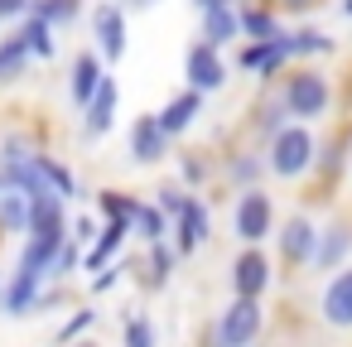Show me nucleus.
<instances>
[{
    "label": "nucleus",
    "mask_w": 352,
    "mask_h": 347,
    "mask_svg": "<svg viewBox=\"0 0 352 347\" xmlns=\"http://www.w3.org/2000/svg\"><path fill=\"white\" fill-rule=\"evenodd\" d=\"M121 275H126V260H111L107 270H97V275H92V289H97V294H107V289H111Z\"/></svg>",
    "instance_id": "nucleus-38"
},
{
    "label": "nucleus",
    "mask_w": 352,
    "mask_h": 347,
    "mask_svg": "<svg viewBox=\"0 0 352 347\" xmlns=\"http://www.w3.org/2000/svg\"><path fill=\"white\" fill-rule=\"evenodd\" d=\"M256 126H261V135H265V140H270L275 131H285V126H289V111H285L280 92H275V102H265V107H261V121H256Z\"/></svg>",
    "instance_id": "nucleus-34"
},
{
    "label": "nucleus",
    "mask_w": 352,
    "mask_h": 347,
    "mask_svg": "<svg viewBox=\"0 0 352 347\" xmlns=\"http://www.w3.org/2000/svg\"><path fill=\"white\" fill-rule=\"evenodd\" d=\"M314 159H318V135H314V126L289 121L285 131H275V135L265 140V174H275V179H285V183L309 179V174H314Z\"/></svg>",
    "instance_id": "nucleus-2"
},
{
    "label": "nucleus",
    "mask_w": 352,
    "mask_h": 347,
    "mask_svg": "<svg viewBox=\"0 0 352 347\" xmlns=\"http://www.w3.org/2000/svg\"><path fill=\"white\" fill-rule=\"evenodd\" d=\"M34 58H30V49H25V39L20 34H6L0 39V82H15V78H25V68H30Z\"/></svg>",
    "instance_id": "nucleus-29"
},
{
    "label": "nucleus",
    "mask_w": 352,
    "mask_h": 347,
    "mask_svg": "<svg viewBox=\"0 0 352 347\" xmlns=\"http://www.w3.org/2000/svg\"><path fill=\"white\" fill-rule=\"evenodd\" d=\"M39 294H44V280L15 265V275H10L6 284H0V313H10V318H20V313L39 309Z\"/></svg>",
    "instance_id": "nucleus-17"
},
{
    "label": "nucleus",
    "mask_w": 352,
    "mask_h": 347,
    "mask_svg": "<svg viewBox=\"0 0 352 347\" xmlns=\"http://www.w3.org/2000/svg\"><path fill=\"white\" fill-rule=\"evenodd\" d=\"M275 92H280L289 121H299V126H318V121L333 111V82H328V73L314 68V63H294V68L280 78Z\"/></svg>",
    "instance_id": "nucleus-1"
},
{
    "label": "nucleus",
    "mask_w": 352,
    "mask_h": 347,
    "mask_svg": "<svg viewBox=\"0 0 352 347\" xmlns=\"http://www.w3.org/2000/svg\"><path fill=\"white\" fill-rule=\"evenodd\" d=\"M203 111H208V97L193 92V87H184V92H174L155 116H160V126L169 131V140H179V135H188V131L203 121Z\"/></svg>",
    "instance_id": "nucleus-15"
},
{
    "label": "nucleus",
    "mask_w": 352,
    "mask_h": 347,
    "mask_svg": "<svg viewBox=\"0 0 352 347\" xmlns=\"http://www.w3.org/2000/svg\"><path fill=\"white\" fill-rule=\"evenodd\" d=\"M198 39L212 44V49H232L241 39V20H236V5H222V10H203L198 15Z\"/></svg>",
    "instance_id": "nucleus-19"
},
{
    "label": "nucleus",
    "mask_w": 352,
    "mask_h": 347,
    "mask_svg": "<svg viewBox=\"0 0 352 347\" xmlns=\"http://www.w3.org/2000/svg\"><path fill=\"white\" fill-rule=\"evenodd\" d=\"M68 347H78V342H68ZM82 347H87V342H82Z\"/></svg>",
    "instance_id": "nucleus-43"
},
{
    "label": "nucleus",
    "mask_w": 352,
    "mask_h": 347,
    "mask_svg": "<svg viewBox=\"0 0 352 347\" xmlns=\"http://www.w3.org/2000/svg\"><path fill=\"white\" fill-rule=\"evenodd\" d=\"M338 10H342V20H352V0H338Z\"/></svg>",
    "instance_id": "nucleus-42"
},
{
    "label": "nucleus",
    "mask_w": 352,
    "mask_h": 347,
    "mask_svg": "<svg viewBox=\"0 0 352 347\" xmlns=\"http://www.w3.org/2000/svg\"><path fill=\"white\" fill-rule=\"evenodd\" d=\"M352 140H347V131H338V135H328V140H318V159H314V174L318 179H338L352 159Z\"/></svg>",
    "instance_id": "nucleus-23"
},
{
    "label": "nucleus",
    "mask_w": 352,
    "mask_h": 347,
    "mask_svg": "<svg viewBox=\"0 0 352 347\" xmlns=\"http://www.w3.org/2000/svg\"><path fill=\"white\" fill-rule=\"evenodd\" d=\"M232 294H241V299H261L265 289H270V280H275V265H270V256L261 251V246H246V251H236L232 256Z\"/></svg>",
    "instance_id": "nucleus-9"
},
{
    "label": "nucleus",
    "mask_w": 352,
    "mask_h": 347,
    "mask_svg": "<svg viewBox=\"0 0 352 347\" xmlns=\"http://www.w3.org/2000/svg\"><path fill=\"white\" fill-rule=\"evenodd\" d=\"M102 82H107V63H102V54H97V49H78V58H73V68H68V102L82 111V107L97 97Z\"/></svg>",
    "instance_id": "nucleus-14"
},
{
    "label": "nucleus",
    "mask_w": 352,
    "mask_h": 347,
    "mask_svg": "<svg viewBox=\"0 0 352 347\" xmlns=\"http://www.w3.org/2000/svg\"><path fill=\"white\" fill-rule=\"evenodd\" d=\"M34 169L44 174V183L68 203V198H82V183H78V174L58 159V155H49V150H34Z\"/></svg>",
    "instance_id": "nucleus-22"
},
{
    "label": "nucleus",
    "mask_w": 352,
    "mask_h": 347,
    "mask_svg": "<svg viewBox=\"0 0 352 347\" xmlns=\"http://www.w3.org/2000/svg\"><path fill=\"white\" fill-rule=\"evenodd\" d=\"M15 34L25 39V49H30V58H34V63H54V58H58V39H54L58 30H54V25H44L39 15H25V20L15 25Z\"/></svg>",
    "instance_id": "nucleus-21"
},
{
    "label": "nucleus",
    "mask_w": 352,
    "mask_h": 347,
    "mask_svg": "<svg viewBox=\"0 0 352 347\" xmlns=\"http://www.w3.org/2000/svg\"><path fill=\"white\" fill-rule=\"evenodd\" d=\"M116 111H121V87H116V78L107 73V82L97 87V97H92V102H87V107L78 111V116H82L78 135H82L87 145H97V140H102V135H107V131L116 126Z\"/></svg>",
    "instance_id": "nucleus-11"
},
{
    "label": "nucleus",
    "mask_w": 352,
    "mask_h": 347,
    "mask_svg": "<svg viewBox=\"0 0 352 347\" xmlns=\"http://www.w3.org/2000/svg\"><path fill=\"white\" fill-rule=\"evenodd\" d=\"M236 68H246L251 78H261V82H275V78H285L289 68H294V58H289V49H285V39H265V44H241L236 49Z\"/></svg>",
    "instance_id": "nucleus-10"
},
{
    "label": "nucleus",
    "mask_w": 352,
    "mask_h": 347,
    "mask_svg": "<svg viewBox=\"0 0 352 347\" xmlns=\"http://www.w3.org/2000/svg\"><path fill=\"white\" fill-rule=\"evenodd\" d=\"M236 20H241V39L251 44H265V39H285L289 30L280 25V10L265 5V0H241L236 5Z\"/></svg>",
    "instance_id": "nucleus-16"
},
{
    "label": "nucleus",
    "mask_w": 352,
    "mask_h": 347,
    "mask_svg": "<svg viewBox=\"0 0 352 347\" xmlns=\"http://www.w3.org/2000/svg\"><path fill=\"white\" fill-rule=\"evenodd\" d=\"M169 145H174V140H169V131L160 126L155 111H140V116L126 126V150H131V159L145 164V169L160 164V159H169Z\"/></svg>",
    "instance_id": "nucleus-8"
},
{
    "label": "nucleus",
    "mask_w": 352,
    "mask_h": 347,
    "mask_svg": "<svg viewBox=\"0 0 352 347\" xmlns=\"http://www.w3.org/2000/svg\"><path fill=\"white\" fill-rule=\"evenodd\" d=\"M140 203H145V198H135V193H121V188H97V212H102V222H135Z\"/></svg>",
    "instance_id": "nucleus-27"
},
{
    "label": "nucleus",
    "mask_w": 352,
    "mask_h": 347,
    "mask_svg": "<svg viewBox=\"0 0 352 347\" xmlns=\"http://www.w3.org/2000/svg\"><path fill=\"white\" fill-rule=\"evenodd\" d=\"M265 5H275V10H289V15H304L309 5H318V0H265Z\"/></svg>",
    "instance_id": "nucleus-40"
},
{
    "label": "nucleus",
    "mask_w": 352,
    "mask_h": 347,
    "mask_svg": "<svg viewBox=\"0 0 352 347\" xmlns=\"http://www.w3.org/2000/svg\"><path fill=\"white\" fill-rule=\"evenodd\" d=\"M121 347H155V323L145 313H126L121 323Z\"/></svg>",
    "instance_id": "nucleus-32"
},
{
    "label": "nucleus",
    "mask_w": 352,
    "mask_h": 347,
    "mask_svg": "<svg viewBox=\"0 0 352 347\" xmlns=\"http://www.w3.org/2000/svg\"><path fill=\"white\" fill-rule=\"evenodd\" d=\"M347 256H352V227H347V222H328V227H318L314 270H342Z\"/></svg>",
    "instance_id": "nucleus-18"
},
{
    "label": "nucleus",
    "mask_w": 352,
    "mask_h": 347,
    "mask_svg": "<svg viewBox=\"0 0 352 347\" xmlns=\"http://www.w3.org/2000/svg\"><path fill=\"white\" fill-rule=\"evenodd\" d=\"M92 323H97V309H78V313H73V318H68V323L58 328V347H68V342H78V337H82V333L92 328Z\"/></svg>",
    "instance_id": "nucleus-36"
},
{
    "label": "nucleus",
    "mask_w": 352,
    "mask_h": 347,
    "mask_svg": "<svg viewBox=\"0 0 352 347\" xmlns=\"http://www.w3.org/2000/svg\"><path fill=\"white\" fill-rule=\"evenodd\" d=\"M208 179H212V159L198 155V150H184V155H179V183H184L188 193H198Z\"/></svg>",
    "instance_id": "nucleus-30"
},
{
    "label": "nucleus",
    "mask_w": 352,
    "mask_h": 347,
    "mask_svg": "<svg viewBox=\"0 0 352 347\" xmlns=\"http://www.w3.org/2000/svg\"><path fill=\"white\" fill-rule=\"evenodd\" d=\"M275 251H280V260H285L289 270L314 265V251H318V222H314L309 212L285 217V222L275 227Z\"/></svg>",
    "instance_id": "nucleus-7"
},
{
    "label": "nucleus",
    "mask_w": 352,
    "mask_h": 347,
    "mask_svg": "<svg viewBox=\"0 0 352 347\" xmlns=\"http://www.w3.org/2000/svg\"><path fill=\"white\" fill-rule=\"evenodd\" d=\"M285 49H289V58H294V63H314V58L338 54V39H333V34H323V30H314V25H299V30H289V34H285Z\"/></svg>",
    "instance_id": "nucleus-20"
},
{
    "label": "nucleus",
    "mask_w": 352,
    "mask_h": 347,
    "mask_svg": "<svg viewBox=\"0 0 352 347\" xmlns=\"http://www.w3.org/2000/svg\"><path fill=\"white\" fill-rule=\"evenodd\" d=\"M174 256H179L174 241H155V246H150V265H145V270H150V284H169V275H174Z\"/></svg>",
    "instance_id": "nucleus-31"
},
{
    "label": "nucleus",
    "mask_w": 352,
    "mask_h": 347,
    "mask_svg": "<svg viewBox=\"0 0 352 347\" xmlns=\"http://www.w3.org/2000/svg\"><path fill=\"white\" fill-rule=\"evenodd\" d=\"M208 236H212V208H208L198 193H188V203H184L179 217H174V251H179V256H193Z\"/></svg>",
    "instance_id": "nucleus-12"
},
{
    "label": "nucleus",
    "mask_w": 352,
    "mask_h": 347,
    "mask_svg": "<svg viewBox=\"0 0 352 347\" xmlns=\"http://www.w3.org/2000/svg\"><path fill=\"white\" fill-rule=\"evenodd\" d=\"M30 15H39L54 30H68L82 20V0H30Z\"/></svg>",
    "instance_id": "nucleus-28"
},
{
    "label": "nucleus",
    "mask_w": 352,
    "mask_h": 347,
    "mask_svg": "<svg viewBox=\"0 0 352 347\" xmlns=\"http://www.w3.org/2000/svg\"><path fill=\"white\" fill-rule=\"evenodd\" d=\"M265 328V309L261 299H241L232 294V304L222 309V318L212 323V347H251Z\"/></svg>",
    "instance_id": "nucleus-5"
},
{
    "label": "nucleus",
    "mask_w": 352,
    "mask_h": 347,
    "mask_svg": "<svg viewBox=\"0 0 352 347\" xmlns=\"http://www.w3.org/2000/svg\"><path fill=\"white\" fill-rule=\"evenodd\" d=\"M155 193H160V198H155V203H160V208H164V212H169V222H174V217H179V208H184V203H188V188H184V183H179V179H169V183H160V188H155Z\"/></svg>",
    "instance_id": "nucleus-35"
},
{
    "label": "nucleus",
    "mask_w": 352,
    "mask_h": 347,
    "mask_svg": "<svg viewBox=\"0 0 352 347\" xmlns=\"http://www.w3.org/2000/svg\"><path fill=\"white\" fill-rule=\"evenodd\" d=\"M318 318L328 328H352V260L328 275V284L318 294Z\"/></svg>",
    "instance_id": "nucleus-13"
},
{
    "label": "nucleus",
    "mask_w": 352,
    "mask_h": 347,
    "mask_svg": "<svg viewBox=\"0 0 352 347\" xmlns=\"http://www.w3.org/2000/svg\"><path fill=\"white\" fill-rule=\"evenodd\" d=\"M169 232H174L169 212H164L160 203H140V212H135V222H131V236H140L145 246H155V241H169Z\"/></svg>",
    "instance_id": "nucleus-25"
},
{
    "label": "nucleus",
    "mask_w": 352,
    "mask_h": 347,
    "mask_svg": "<svg viewBox=\"0 0 352 347\" xmlns=\"http://www.w3.org/2000/svg\"><path fill=\"white\" fill-rule=\"evenodd\" d=\"M275 198L256 183V188H241L236 198H232V232H236V241H246V246H261L265 236H275Z\"/></svg>",
    "instance_id": "nucleus-3"
},
{
    "label": "nucleus",
    "mask_w": 352,
    "mask_h": 347,
    "mask_svg": "<svg viewBox=\"0 0 352 347\" xmlns=\"http://www.w3.org/2000/svg\"><path fill=\"white\" fill-rule=\"evenodd\" d=\"M30 15V0H0V25H20Z\"/></svg>",
    "instance_id": "nucleus-39"
},
{
    "label": "nucleus",
    "mask_w": 352,
    "mask_h": 347,
    "mask_svg": "<svg viewBox=\"0 0 352 347\" xmlns=\"http://www.w3.org/2000/svg\"><path fill=\"white\" fill-rule=\"evenodd\" d=\"M227 78H232V63H227V54H222V49L203 44V39H193V44L184 49V87H193V92L212 97V92H222V87H227Z\"/></svg>",
    "instance_id": "nucleus-6"
},
{
    "label": "nucleus",
    "mask_w": 352,
    "mask_h": 347,
    "mask_svg": "<svg viewBox=\"0 0 352 347\" xmlns=\"http://www.w3.org/2000/svg\"><path fill=\"white\" fill-rule=\"evenodd\" d=\"M222 174H227V183L241 193V188H256L261 179H265V155H251V150H236V155H227V164H222Z\"/></svg>",
    "instance_id": "nucleus-24"
},
{
    "label": "nucleus",
    "mask_w": 352,
    "mask_h": 347,
    "mask_svg": "<svg viewBox=\"0 0 352 347\" xmlns=\"http://www.w3.org/2000/svg\"><path fill=\"white\" fill-rule=\"evenodd\" d=\"M0 232H6V236H25L30 232V198L20 188L0 193Z\"/></svg>",
    "instance_id": "nucleus-26"
},
{
    "label": "nucleus",
    "mask_w": 352,
    "mask_h": 347,
    "mask_svg": "<svg viewBox=\"0 0 352 347\" xmlns=\"http://www.w3.org/2000/svg\"><path fill=\"white\" fill-rule=\"evenodd\" d=\"M222 5H241V0H193L198 15H203V10H222Z\"/></svg>",
    "instance_id": "nucleus-41"
},
{
    "label": "nucleus",
    "mask_w": 352,
    "mask_h": 347,
    "mask_svg": "<svg viewBox=\"0 0 352 347\" xmlns=\"http://www.w3.org/2000/svg\"><path fill=\"white\" fill-rule=\"evenodd\" d=\"M87 20H92V49L102 54V63L107 68L121 63L126 49H131V15H126V5L121 0H97Z\"/></svg>",
    "instance_id": "nucleus-4"
},
{
    "label": "nucleus",
    "mask_w": 352,
    "mask_h": 347,
    "mask_svg": "<svg viewBox=\"0 0 352 347\" xmlns=\"http://www.w3.org/2000/svg\"><path fill=\"white\" fill-rule=\"evenodd\" d=\"M68 241H78V246H82V251H87V246H92V241H97V222H92V217H87V212H82V217H78V222H68Z\"/></svg>",
    "instance_id": "nucleus-37"
},
{
    "label": "nucleus",
    "mask_w": 352,
    "mask_h": 347,
    "mask_svg": "<svg viewBox=\"0 0 352 347\" xmlns=\"http://www.w3.org/2000/svg\"><path fill=\"white\" fill-rule=\"evenodd\" d=\"M78 270H82V246H78V241H63L58 256H54V265H49V280H68V275H78Z\"/></svg>",
    "instance_id": "nucleus-33"
}]
</instances>
